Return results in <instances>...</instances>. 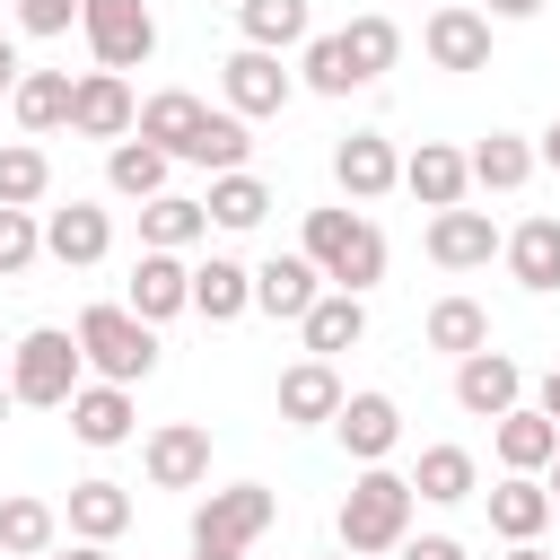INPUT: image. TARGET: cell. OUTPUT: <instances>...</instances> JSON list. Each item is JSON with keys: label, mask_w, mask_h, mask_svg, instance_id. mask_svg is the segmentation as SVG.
I'll use <instances>...</instances> for the list:
<instances>
[{"label": "cell", "mask_w": 560, "mask_h": 560, "mask_svg": "<svg viewBox=\"0 0 560 560\" xmlns=\"http://www.w3.org/2000/svg\"><path fill=\"white\" fill-rule=\"evenodd\" d=\"M306 262L324 271V289L368 298L385 280V228L368 210H306Z\"/></svg>", "instance_id": "obj_1"}, {"label": "cell", "mask_w": 560, "mask_h": 560, "mask_svg": "<svg viewBox=\"0 0 560 560\" xmlns=\"http://www.w3.org/2000/svg\"><path fill=\"white\" fill-rule=\"evenodd\" d=\"M411 481L402 472H385V464H359V481L341 490V551L350 560H376V551H402V534H411Z\"/></svg>", "instance_id": "obj_2"}, {"label": "cell", "mask_w": 560, "mask_h": 560, "mask_svg": "<svg viewBox=\"0 0 560 560\" xmlns=\"http://www.w3.org/2000/svg\"><path fill=\"white\" fill-rule=\"evenodd\" d=\"M70 341H79V359L96 368V385H140V376L158 368V324H140L131 306H88V315L70 324Z\"/></svg>", "instance_id": "obj_3"}, {"label": "cell", "mask_w": 560, "mask_h": 560, "mask_svg": "<svg viewBox=\"0 0 560 560\" xmlns=\"http://www.w3.org/2000/svg\"><path fill=\"white\" fill-rule=\"evenodd\" d=\"M79 385H88V359H79V341H70L61 324H35V332H18V350H9V394H18V402H35V411H61Z\"/></svg>", "instance_id": "obj_4"}, {"label": "cell", "mask_w": 560, "mask_h": 560, "mask_svg": "<svg viewBox=\"0 0 560 560\" xmlns=\"http://www.w3.org/2000/svg\"><path fill=\"white\" fill-rule=\"evenodd\" d=\"M271 516H280V499L262 481H228L192 508V551H245V542L271 534Z\"/></svg>", "instance_id": "obj_5"}, {"label": "cell", "mask_w": 560, "mask_h": 560, "mask_svg": "<svg viewBox=\"0 0 560 560\" xmlns=\"http://www.w3.org/2000/svg\"><path fill=\"white\" fill-rule=\"evenodd\" d=\"M79 35L96 52V70H140L158 52V18L149 0H79Z\"/></svg>", "instance_id": "obj_6"}, {"label": "cell", "mask_w": 560, "mask_h": 560, "mask_svg": "<svg viewBox=\"0 0 560 560\" xmlns=\"http://www.w3.org/2000/svg\"><path fill=\"white\" fill-rule=\"evenodd\" d=\"M219 88H228V114H236V122H262V114H280V105L298 96V70H280V52L236 44V52L219 61Z\"/></svg>", "instance_id": "obj_7"}, {"label": "cell", "mask_w": 560, "mask_h": 560, "mask_svg": "<svg viewBox=\"0 0 560 560\" xmlns=\"http://www.w3.org/2000/svg\"><path fill=\"white\" fill-rule=\"evenodd\" d=\"M131 122H140V96H131L122 70H79L70 79V131L79 140H131Z\"/></svg>", "instance_id": "obj_8"}, {"label": "cell", "mask_w": 560, "mask_h": 560, "mask_svg": "<svg viewBox=\"0 0 560 560\" xmlns=\"http://www.w3.org/2000/svg\"><path fill=\"white\" fill-rule=\"evenodd\" d=\"M420 52H429L438 70H490V18H481L472 0H446V9H429Z\"/></svg>", "instance_id": "obj_9"}, {"label": "cell", "mask_w": 560, "mask_h": 560, "mask_svg": "<svg viewBox=\"0 0 560 560\" xmlns=\"http://www.w3.org/2000/svg\"><path fill=\"white\" fill-rule=\"evenodd\" d=\"M420 245H429V262H438V271H481L508 236H499V219H490V210H429V236H420Z\"/></svg>", "instance_id": "obj_10"}, {"label": "cell", "mask_w": 560, "mask_h": 560, "mask_svg": "<svg viewBox=\"0 0 560 560\" xmlns=\"http://www.w3.org/2000/svg\"><path fill=\"white\" fill-rule=\"evenodd\" d=\"M140 464H149L158 490H201L210 481V429L201 420H166V429H149Z\"/></svg>", "instance_id": "obj_11"}, {"label": "cell", "mask_w": 560, "mask_h": 560, "mask_svg": "<svg viewBox=\"0 0 560 560\" xmlns=\"http://www.w3.org/2000/svg\"><path fill=\"white\" fill-rule=\"evenodd\" d=\"M122 306H131L140 324L192 315V262H184V254H140V262H131V289H122Z\"/></svg>", "instance_id": "obj_12"}, {"label": "cell", "mask_w": 560, "mask_h": 560, "mask_svg": "<svg viewBox=\"0 0 560 560\" xmlns=\"http://www.w3.org/2000/svg\"><path fill=\"white\" fill-rule=\"evenodd\" d=\"M455 402H464L472 420H499V411L525 402V368H516L508 350H472V359H455Z\"/></svg>", "instance_id": "obj_13"}, {"label": "cell", "mask_w": 560, "mask_h": 560, "mask_svg": "<svg viewBox=\"0 0 560 560\" xmlns=\"http://www.w3.org/2000/svg\"><path fill=\"white\" fill-rule=\"evenodd\" d=\"M332 438L350 446V464H385V455L402 446V411H394V394H341Z\"/></svg>", "instance_id": "obj_14"}, {"label": "cell", "mask_w": 560, "mask_h": 560, "mask_svg": "<svg viewBox=\"0 0 560 560\" xmlns=\"http://www.w3.org/2000/svg\"><path fill=\"white\" fill-rule=\"evenodd\" d=\"M332 184H341L350 201H385V192L402 184V158H394V140H385V131H350V140L332 149Z\"/></svg>", "instance_id": "obj_15"}, {"label": "cell", "mask_w": 560, "mask_h": 560, "mask_svg": "<svg viewBox=\"0 0 560 560\" xmlns=\"http://www.w3.org/2000/svg\"><path fill=\"white\" fill-rule=\"evenodd\" d=\"M402 192H411L420 210H464V192H472L464 149H455V140H420V149L402 158Z\"/></svg>", "instance_id": "obj_16"}, {"label": "cell", "mask_w": 560, "mask_h": 560, "mask_svg": "<svg viewBox=\"0 0 560 560\" xmlns=\"http://www.w3.org/2000/svg\"><path fill=\"white\" fill-rule=\"evenodd\" d=\"M44 254H52V262H70V271H88V262H105V254H114V219H105L96 201L44 210Z\"/></svg>", "instance_id": "obj_17"}, {"label": "cell", "mask_w": 560, "mask_h": 560, "mask_svg": "<svg viewBox=\"0 0 560 560\" xmlns=\"http://www.w3.org/2000/svg\"><path fill=\"white\" fill-rule=\"evenodd\" d=\"M315 298H324V271H315L306 254H271V262H254V306H262V315L298 324Z\"/></svg>", "instance_id": "obj_18"}, {"label": "cell", "mask_w": 560, "mask_h": 560, "mask_svg": "<svg viewBox=\"0 0 560 560\" xmlns=\"http://www.w3.org/2000/svg\"><path fill=\"white\" fill-rule=\"evenodd\" d=\"M298 332H306V359L359 350V341H368V298H350V289H324V298L298 315Z\"/></svg>", "instance_id": "obj_19"}, {"label": "cell", "mask_w": 560, "mask_h": 560, "mask_svg": "<svg viewBox=\"0 0 560 560\" xmlns=\"http://www.w3.org/2000/svg\"><path fill=\"white\" fill-rule=\"evenodd\" d=\"M61 411H70V438H79V446H122L131 420H140V411H131V385H79Z\"/></svg>", "instance_id": "obj_20"}, {"label": "cell", "mask_w": 560, "mask_h": 560, "mask_svg": "<svg viewBox=\"0 0 560 560\" xmlns=\"http://www.w3.org/2000/svg\"><path fill=\"white\" fill-rule=\"evenodd\" d=\"M490 446H499V464H508V472H542V464L560 455V420H542L534 402H516V411H499V420H490Z\"/></svg>", "instance_id": "obj_21"}, {"label": "cell", "mask_w": 560, "mask_h": 560, "mask_svg": "<svg viewBox=\"0 0 560 560\" xmlns=\"http://www.w3.org/2000/svg\"><path fill=\"white\" fill-rule=\"evenodd\" d=\"M542 525H551L542 472H508V481L490 490V534H499V542H542Z\"/></svg>", "instance_id": "obj_22"}, {"label": "cell", "mask_w": 560, "mask_h": 560, "mask_svg": "<svg viewBox=\"0 0 560 560\" xmlns=\"http://www.w3.org/2000/svg\"><path fill=\"white\" fill-rule=\"evenodd\" d=\"M499 254H508L516 289H534V298H551V289H560V219H551V210H534Z\"/></svg>", "instance_id": "obj_23"}, {"label": "cell", "mask_w": 560, "mask_h": 560, "mask_svg": "<svg viewBox=\"0 0 560 560\" xmlns=\"http://www.w3.org/2000/svg\"><path fill=\"white\" fill-rule=\"evenodd\" d=\"M402 481H411V499L455 508V499H472V490H481V464H472V446H420V464H411Z\"/></svg>", "instance_id": "obj_24"}, {"label": "cell", "mask_w": 560, "mask_h": 560, "mask_svg": "<svg viewBox=\"0 0 560 560\" xmlns=\"http://www.w3.org/2000/svg\"><path fill=\"white\" fill-rule=\"evenodd\" d=\"M61 525H70L79 542H114V534L131 525V490H122V481H105V472H96V481H70Z\"/></svg>", "instance_id": "obj_25"}, {"label": "cell", "mask_w": 560, "mask_h": 560, "mask_svg": "<svg viewBox=\"0 0 560 560\" xmlns=\"http://www.w3.org/2000/svg\"><path fill=\"white\" fill-rule=\"evenodd\" d=\"M9 114H18V131H26V140L70 131V70H26V79L9 88Z\"/></svg>", "instance_id": "obj_26"}, {"label": "cell", "mask_w": 560, "mask_h": 560, "mask_svg": "<svg viewBox=\"0 0 560 560\" xmlns=\"http://www.w3.org/2000/svg\"><path fill=\"white\" fill-rule=\"evenodd\" d=\"M201 114H210V105H201L192 88H158V96L140 105V122H131V131H140L149 149H166V158H184V149H192V131H201Z\"/></svg>", "instance_id": "obj_27"}, {"label": "cell", "mask_w": 560, "mask_h": 560, "mask_svg": "<svg viewBox=\"0 0 560 560\" xmlns=\"http://www.w3.org/2000/svg\"><path fill=\"white\" fill-rule=\"evenodd\" d=\"M464 175H472L481 192H525V175H534V140H525V131H490V140L464 149Z\"/></svg>", "instance_id": "obj_28"}, {"label": "cell", "mask_w": 560, "mask_h": 560, "mask_svg": "<svg viewBox=\"0 0 560 560\" xmlns=\"http://www.w3.org/2000/svg\"><path fill=\"white\" fill-rule=\"evenodd\" d=\"M201 236H210V210H201V201H184V192L140 201V254H184V245H201Z\"/></svg>", "instance_id": "obj_29"}, {"label": "cell", "mask_w": 560, "mask_h": 560, "mask_svg": "<svg viewBox=\"0 0 560 560\" xmlns=\"http://www.w3.org/2000/svg\"><path fill=\"white\" fill-rule=\"evenodd\" d=\"M254 306V271L236 262V254H210V262H192V315H210V324H236Z\"/></svg>", "instance_id": "obj_30"}, {"label": "cell", "mask_w": 560, "mask_h": 560, "mask_svg": "<svg viewBox=\"0 0 560 560\" xmlns=\"http://www.w3.org/2000/svg\"><path fill=\"white\" fill-rule=\"evenodd\" d=\"M332 411H341V376H332V359H298V368L280 376V420L315 429V420H332Z\"/></svg>", "instance_id": "obj_31"}, {"label": "cell", "mask_w": 560, "mask_h": 560, "mask_svg": "<svg viewBox=\"0 0 560 560\" xmlns=\"http://www.w3.org/2000/svg\"><path fill=\"white\" fill-rule=\"evenodd\" d=\"M236 26H245L254 52H289V44L315 35V9L306 0H236Z\"/></svg>", "instance_id": "obj_32"}, {"label": "cell", "mask_w": 560, "mask_h": 560, "mask_svg": "<svg viewBox=\"0 0 560 560\" xmlns=\"http://www.w3.org/2000/svg\"><path fill=\"white\" fill-rule=\"evenodd\" d=\"M420 332H429V350H446V359H472V350H490V306H481V298H438Z\"/></svg>", "instance_id": "obj_33"}, {"label": "cell", "mask_w": 560, "mask_h": 560, "mask_svg": "<svg viewBox=\"0 0 560 560\" xmlns=\"http://www.w3.org/2000/svg\"><path fill=\"white\" fill-rule=\"evenodd\" d=\"M61 542V508L52 499H0V551L9 560H44Z\"/></svg>", "instance_id": "obj_34"}, {"label": "cell", "mask_w": 560, "mask_h": 560, "mask_svg": "<svg viewBox=\"0 0 560 560\" xmlns=\"http://www.w3.org/2000/svg\"><path fill=\"white\" fill-rule=\"evenodd\" d=\"M166 166H175V158L149 149V140H114V149H105V184H114L122 201H158V192H166Z\"/></svg>", "instance_id": "obj_35"}, {"label": "cell", "mask_w": 560, "mask_h": 560, "mask_svg": "<svg viewBox=\"0 0 560 560\" xmlns=\"http://www.w3.org/2000/svg\"><path fill=\"white\" fill-rule=\"evenodd\" d=\"M201 210H210V228H236V236H245V228H262V210H271V184H262L254 166H236V175H210V201H201Z\"/></svg>", "instance_id": "obj_36"}, {"label": "cell", "mask_w": 560, "mask_h": 560, "mask_svg": "<svg viewBox=\"0 0 560 560\" xmlns=\"http://www.w3.org/2000/svg\"><path fill=\"white\" fill-rule=\"evenodd\" d=\"M44 192H52V158L35 140H9L0 149V210H35Z\"/></svg>", "instance_id": "obj_37"}, {"label": "cell", "mask_w": 560, "mask_h": 560, "mask_svg": "<svg viewBox=\"0 0 560 560\" xmlns=\"http://www.w3.org/2000/svg\"><path fill=\"white\" fill-rule=\"evenodd\" d=\"M298 52H306V61H298V79H306V88H315V96H350V88H368V79H359V61H350V44H341V35H306V44H298Z\"/></svg>", "instance_id": "obj_38"}, {"label": "cell", "mask_w": 560, "mask_h": 560, "mask_svg": "<svg viewBox=\"0 0 560 560\" xmlns=\"http://www.w3.org/2000/svg\"><path fill=\"white\" fill-rule=\"evenodd\" d=\"M341 44H350L359 79H385V70L402 61V26H394V18H376V9H368V18H350V26H341Z\"/></svg>", "instance_id": "obj_39"}, {"label": "cell", "mask_w": 560, "mask_h": 560, "mask_svg": "<svg viewBox=\"0 0 560 560\" xmlns=\"http://www.w3.org/2000/svg\"><path fill=\"white\" fill-rule=\"evenodd\" d=\"M245 122L236 114H201V131H192V149H184V166H210V175H236L245 166Z\"/></svg>", "instance_id": "obj_40"}, {"label": "cell", "mask_w": 560, "mask_h": 560, "mask_svg": "<svg viewBox=\"0 0 560 560\" xmlns=\"http://www.w3.org/2000/svg\"><path fill=\"white\" fill-rule=\"evenodd\" d=\"M35 254H44V219L35 210H0V280H18Z\"/></svg>", "instance_id": "obj_41"}, {"label": "cell", "mask_w": 560, "mask_h": 560, "mask_svg": "<svg viewBox=\"0 0 560 560\" xmlns=\"http://www.w3.org/2000/svg\"><path fill=\"white\" fill-rule=\"evenodd\" d=\"M18 26L26 35H70L79 26V0H18Z\"/></svg>", "instance_id": "obj_42"}, {"label": "cell", "mask_w": 560, "mask_h": 560, "mask_svg": "<svg viewBox=\"0 0 560 560\" xmlns=\"http://www.w3.org/2000/svg\"><path fill=\"white\" fill-rule=\"evenodd\" d=\"M402 560H472L455 534H402Z\"/></svg>", "instance_id": "obj_43"}, {"label": "cell", "mask_w": 560, "mask_h": 560, "mask_svg": "<svg viewBox=\"0 0 560 560\" xmlns=\"http://www.w3.org/2000/svg\"><path fill=\"white\" fill-rule=\"evenodd\" d=\"M534 411H542V420H560V368H542V385H534Z\"/></svg>", "instance_id": "obj_44"}, {"label": "cell", "mask_w": 560, "mask_h": 560, "mask_svg": "<svg viewBox=\"0 0 560 560\" xmlns=\"http://www.w3.org/2000/svg\"><path fill=\"white\" fill-rule=\"evenodd\" d=\"M18 79H26V61H18V44H9V35H0V96H9V88H18Z\"/></svg>", "instance_id": "obj_45"}, {"label": "cell", "mask_w": 560, "mask_h": 560, "mask_svg": "<svg viewBox=\"0 0 560 560\" xmlns=\"http://www.w3.org/2000/svg\"><path fill=\"white\" fill-rule=\"evenodd\" d=\"M534 166H560V114H551V131L534 140Z\"/></svg>", "instance_id": "obj_46"}, {"label": "cell", "mask_w": 560, "mask_h": 560, "mask_svg": "<svg viewBox=\"0 0 560 560\" xmlns=\"http://www.w3.org/2000/svg\"><path fill=\"white\" fill-rule=\"evenodd\" d=\"M534 9H542V0H490L481 18H534Z\"/></svg>", "instance_id": "obj_47"}, {"label": "cell", "mask_w": 560, "mask_h": 560, "mask_svg": "<svg viewBox=\"0 0 560 560\" xmlns=\"http://www.w3.org/2000/svg\"><path fill=\"white\" fill-rule=\"evenodd\" d=\"M61 560H114V551H105V542H70Z\"/></svg>", "instance_id": "obj_48"}, {"label": "cell", "mask_w": 560, "mask_h": 560, "mask_svg": "<svg viewBox=\"0 0 560 560\" xmlns=\"http://www.w3.org/2000/svg\"><path fill=\"white\" fill-rule=\"evenodd\" d=\"M499 560H551V551H542V542H508Z\"/></svg>", "instance_id": "obj_49"}, {"label": "cell", "mask_w": 560, "mask_h": 560, "mask_svg": "<svg viewBox=\"0 0 560 560\" xmlns=\"http://www.w3.org/2000/svg\"><path fill=\"white\" fill-rule=\"evenodd\" d=\"M542 472H551V481H542V490H551V516H560V455H551V464H542Z\"/></svg>", "instance_id": "obj_50"}, {"label": "cell", "mask_w": 560, "mask_h": 560, "mask_svg": "<svg viewBox=\"0 0 560 560\" xmlns=\"http://www.w3.org/2000/svg\"><path fill=\"white\" fill-rule=\"evenodd\" d=\"M192 560H245V551H192Z\"/></svg>", "instance_id": "obj_51"}, {"label": "cell", "mask_w": 560, "mask_h": 560, "mask_svg": "<svg viewBox=\"0 0 560 560\" xmlns=\"http://www.w3.org/2000/svg\"><path fill=\"white\" fill-rule=\"evenodd\" d=\"M9 402H18V394H9V376H0V420H9Z\"/></svg>", "instance_id": "obj_52"}, {"label": "cell", "mask_w": 560, "mask_h": 560, "mask_svg": "<svg viewBox=\"0 0 560 560\" xmlns=\"http://www.w3.org/2000/svg\"><path fill=\"white\" fill-rule=\"evenodd\" d=\"M44 560H61V551H44Z\"/></svg>", "instance_id": "obj_53"}, {"label": "cell", "mask_w": 560, "mask_h": 560, "mask_svg": "<svg viewBox=\"0 0 560 560\" xmlns=\"http://www.w3.org/2000/svg\"><path fill=\"white\" fill-rule=\"evenodd\" d=\"M332 560H350V551H332Z\"/></svg>", "instance_id": "obj_54"}]
</instances>
